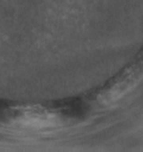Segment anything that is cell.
Returning a JSON list of instances; mask_svg holds the SVG:
<instances>
[{"label": "cell", "mask_w": 143, "mask_h": 152, "mask_svg": "<svg viewBox=\"0 0 143 152\" xmlns=\"http://www.w3.org/2000/svg\"><path fill=\"white\" fill-rule=\"evenodd\" d=\"M141 77H143V67L140 65L131 67L101 95L100 99L106 103L120 99L122 95L131 90L139 82Z\"/></svg>", "instance_id": "cell-1"}]
</instances>
